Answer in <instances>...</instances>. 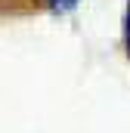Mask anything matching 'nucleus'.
I'll use <instances>...</instances> for the list:
<instances>
[{
  "label": "nucleus",
  "instance_id": "obj_2",
  "mask_svg": "<svg viewBox=\"0 0 130 133\" xmlns=\"http://www.w3.org/2000/svg\"><path fill=\"white\" fill-rule=\"evenodd\" d=\"M121 40H124V53H127V59H130V0H127V6H124V22H121Z\"/></svg>",
  "mask_w": 130,
  "mask_h": 133
},
{
  "label": "nucleus",
  "instance_id": "obj_1",
  "mask_svg": "<svg viewBox=\"0 0 130 133\" xmlns=\"http://www.w3.org/2000/svg\"><path fill=\"white\" fill-rule=\"evenodd\" d=\"M43 3L50 6V12H56V16H65V12H74L81 0H43Z\"/></svg>",
  "mask_w": 130,
  "mask_h": 133
}]
</instances>
